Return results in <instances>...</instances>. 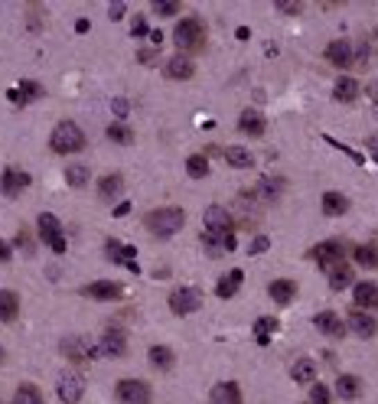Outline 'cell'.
Masks as SVG:
<instances>
[{
	"mask_svg": "<svg viewBox=\"0 0 378 404\" xmlns=\"http://www.w3.org/2000/svg\"><path fill=\"white\" fill-rule=\"evenodd\" d=\"M203 219H205V228H209V235L216 238L218 245L225 248V251H235V248H238V238H235V222H232V215H228L222 205H209Z\"/></svg>",
	"mask_w": 378,
	"mask_h": 404,
	"instance_id": "1",
	"label": "cell"
},
{
	"mask_svg": "<svg viewBox=\"0 0 378 404\" xmlns=\"http://www.w3.org/2000/svg\"><path fill=\"white\" fill-rule=\"evenodd\" d=\"M85 147V131L78 128L76 121H59L49 134V150L65 157V153H78V150Z\"/></svg>",
	"mask_w": 378,
	"mask_h": 404,
	"instance_id": "2",
	"label": "cell"
},
{
	"mask_svg": "<svg viewBox=\"0 0 378 404\" xmlns=\"http://www.w3.org/2000/svg\"><path fill=\"white\" fill-rule=\"evenodd\" d=\"M183 225H186V212L180 205H163V209H153V212L147 215V228H151V235H157V238H173Z\"/></svg>",
	"mask_w": 378,
	"mask_h": 404,
	"instance_id": "3",
	"label": "cell"
},
{
	"mask_svg": "<svg viewBox=\"0 0 378 404\" xmlns=\"http://www.w3.org/2000/svg\"><path fill=\"white\" fill-rule=\"evenodd\" d=\"M173 43L183 49V53H199L205 46V23L199 17H183L173 30Z\"/></svg>",
	"mask_w": 378,
	"mask_h": 404,
	"instance_id": "4",
	"label": "cell"
},
{
	"mask_svg": "<svg viewBox=\"0 0 378 404\" xmlns=\"http://www.w3.org/2000/svg\"><path fill=\"white\" fill-rule=\"evenodd\" d=\"M114 398H118V404H151L153 392L151 385L141 382V378H121L114 385Z\"/></svg>",
	"mask_w": 378,
	"mask_h": 404,
	"instance_id": "5",
	"label": "cell"
},
{
	"mask_svg": "<svg viewBox=\"0 0 378 404\" xmlns=\"http://www.w3.org/2000/svg\"><path fill=\"white\" fill-rule=\"evenodd\" d=\"M55 394H59V401H65V404H78L82 394H85V378L69 369V372H62L55 378Z\"/></svg>",
	"mask_w": 378,
	"mask_h": 404,
	"instance_id": "6",
	"label": "cell"
},
{
	"mask_svg": "<svg viewBox=\"0 0 378 404\" xmlns=\"http://www.w3.org/2000/svg\"><path fill=\"white\" fill-rule=\"evenodd\" d=\"M36 228H40V238H43L46 245L53 248L55 255H62L65 251V235H62V225H59V219L49 212H43L40 219H36Z\"/></svg>",
	"mask_w": 378,
	"mask_h": 404,
	"instance_id": "7",
	"label": "cell"
},
{
	"mask_svg": "<svg viewBox=\"0 0 378 404\" xmlns=\"http://www.w3.org/2000/svg\"><path fill=\"white\" fill-rule=\"evenodd\" d=\"M199 307H203L199 287H176L173 294H170V310H173L176 317H189V313H196Z\"/></svg>",
	"mask_w": 378,
	"mask_h": 404,
	"instance_id": "8",
	"label": "cell"
},
{
	"mask_svg": "<svg viewBox=\"0 0 378 404\" xmlns=\"http://www.w3.org/2000/svg\"><path fill=\"white\" fill-rule=\"evenodd\" d=\"M124 352H128V333L121 330V326H108V330L101 333V339H98V355L121 359Z\"/></svg>",
	"mask_w": 378,
	"mask_h": 404,
	"instance_id": "9",
	"label": "cell"
},
{
	"mask_svg": "<svg viewBox=\"0 0 378 404\" xmlns=\"http://www.w3.org/2000/svg\"><path fill=\"white\" fill-rule=\"evenodd\" d=\"M310 258H313L320 267H326V271H329V267H336V264H346V245L333 238V242H323V245H316L313 251H310Z\"/></svg>",
	"mask_w": 378,
	"mask_h": 404,
	"instance_id": "10",
	"label": "cell"
},
{
	"mask_svg": "<svg viewBox=\"0 0 378 404\" xmlns=\"http://www.w3.org/2000/svg\"><path fill=\"white\" fill-rule=\"evenodd\" d=\"M62 355L69 362H85V359H98V342H85L82 336H69L62 342Z\"/></svg>",
	"mask_w": 378,
	"mask_h": 404,
	"instance_id": "11",
	"label": "cell"
},
{
	"mask_svg": "<svg viewBox=\"0 0 378 404\" xmlns=\"http://www.w3.org/2000/svg\"><path fill=\"white\" fill-rule=\"evenodd\" d=\"M346 326L352 333H356L359 339H372V336H375L378 333V323H375V317H372V313H366V310H352V313H349L346 317Z\"/></svg>",
	"mask_w": 378,
	"mask_h": 404,
	"instance_id": "12",
	"label": "cell"
},
{
	"mask_svg": "<svg viewBox=\"0 0 378 404\" xmlns=\"http://www.w3.org/2000/svg\"><path fill=\"white\" fill-rule=\"evenodd\" d=\"M356 49H352V43L349 40H333V43L326 46V62L336 65V69H346V65L356 62Z\"/></svg>",
	"mask_w": 378,
	"mask_h": 404,
	"instance_id": "13",
	"label": "cell"
},
{
	"mask_svg": "<svg viewBox=\"0 0 378 404\" xmlns=\"http://www.w3.org/2000/svg\"><path fill=\"white\" fill-rule=\"evenodd\" d=\"M82 294L92 300H118L124 297V284H118V280H95V284H85Z\"/></svg>",
	"mask_w": 378,
	"mask_h": 404,
	"instance_id": "14",
	"label": "cell"
},
{
	"mask_svg": "<svg viewBox=\"0 0 378 404\" xmlns=\"http://www.w3.org/2000/svg\"><path fill=\"white\" fill-rule=\"evenodd\" d=\"M30 173L23 170H13V167H7V170L0 173V190H3V196H20L26 186H30Z\"/></svg>",
	"mask_w": 378,
	"mask_h": 404,
	"instance_id": "15",
	"label": "cell"
},
{
	"mask_svg": "<svg viewBox=\"0 0 378 404\" xmlns=\"http://www.w3.org/2000/svg\"><path fill=\"white\" fill-rule=\"evenodd\" d=\"M313 323L326 333V336H329V339H343V336H346V330H349L346 319H339L333 310H323V313H316Z\"/></svg>",
	"mask_w": 378,
	"mask_h": 404,
	"instance_id": "16",
	"label": "cell"
},
{
	"mask_svg": "<svg viewBox=\"0 0 378 404\" xmlns=\"http://www.w3.org/2000/svg\"><path fill=\"white\" fill-rule=\"evenodd\" d=\"M238 131H245L248 137H261V134L268 131V121H264L261 111L248 108V111H241V115H238Z\"/></svg>",
	"mask_w": 378,
	"mask_h": 404,
	"instance_id": "17",
	"label": "cell"
},
{
	"mask_svg": "<svg viewBox=\"0 0 378 404\" xmlns=\"http://www.w3.org/2000/svg\"><path fill=\"white\" fill-rule=\"evenodd\" d=\"M352 297H356V307L359 310H378V284L372 280H359L356 287H352Z\"/></svg>",
	"mask_w": 378,
	"mask_h": 404,
	"instance_id": "18",
	"label": "cell"
},
{
	"mask_svg": "<svg viewBox=\"0 0 378 404\" xmlns=\"http://www.w3.org/2000/svg\"><path fill=\"white\" fill-rule=\"evenodd\" d=\"M241 284H245V271H241V267H232V271H228V274H222L218 277V284H216V294L222 300H232L238 294V287H241Z\"/></svg>",
	"mask_w": 378,
	"mask_h": 404,
	"instance_id": "19",
	"label": "cell"
},
{
	"mask_svg": "<svg viewBox=\"0 0 378 404\" xmlns=\"http://www.w3.org/2000/svg\"><path fill=\"white\" fill-rule=\"evenodd\" d=\"M268 294H270V300H274L277 307H287V303L297 297V284L287 280V277H277V280H270L268 284Z\"/></svg>",
	"mask_w": 378,
	"mask_h": 404,
	"instance_id": "20",
	"label": "cell"
},
{
	"mask_svg": "<svg viewBox=\"0 0 378 404\" xmlns=\"http://www.w3.org/2000/svg\"><path fill=\"white\" fill-rule=\"evenodd\" d=\"M287 183L281 180V176H270V180H261L258 183V190H255V199L261 202V205H270V202H277L281 199V192Z\"/></svg>",
	"mask_w": 378,
	"mask_h": 404,
	"instance_id": "21",
	"label": "cell"
},
{
	"mask_svg": "<svg viewBox=\"0 0 378 404\" xmlns=\"http://www.w3.org/2000/svg\"><path fill=\"white\" fill-rule=\"evenodd\" d=\"M359 82L356 78H349V75H343V78H336V85H333V98L339 101V105H356V98H359Z\"/></svg>",
	"mask_w": 378,
	"mask_h": 404,
	"instance_id": "22",
	"label": "cell"
},
{
	"mask_svg": "<svg viewBox=\"0 0 378 404\" xmlns=\"http://www.w3.org/2000/svg\"><path fill=\"white\" fill-rule=\"evenodd\" d=\"M105 251H108V258L114 261V264H128L130 271H137V264H134L137 248H134V245H121V242H114V238H111L108 245H105Z\"/></svg>",
	"mask_w": 378,
	"mask_h": 404,
	"instance_id": "23",
	"label": "cell"
},
{
	"mask_svg": "<svg viewBox=\"0 0 378 404\" xmlns=\"http://www.w3.org/2000/svg\"><path fill=\"white\" fill-rule=\"evenodd\" d=\"M196 75V65L189 56H173L170 62H166V78H173V82H186V78H193Z\"/></svg>",
	"mask_w": 378,
	"mask_h": 404,
	"instance_id": "24",
	"label": "cell"
},
{
	"mask_svg": "<svg viewBox=\"0 0 378 404\" xmlns=\"http://www.w3.org/2000/svg\"><path fill=\"white\" fill-rule=\"evenodd\" d=\"M209 398H212V404H241V385L238 382H218Z\"/></svg>",
	"mask_w": 378,
	"mask_h": 404,
	"instance_id": "25",
	"label": "cell"
},
{
	"mask_svg": "<svg viewBox=\"0 0 378 404\" xmlns=\"http://www.w3.org/2000/svg\"><path fill=\"white\" fill-rule=\"evenodd\" d=\"M147 359H151L153 369H160V372H170L176 365V355L170 346H151V352H147Z\"/></svg>",
	"mask_w": 378,
	"mask_h": 404,
	"instance_id": "26",
	"label": "cell"
},
{
	"mask_svg": "<svg viewBox=\"0 0 378 404\" xmlns=\"http://www.w3.org/2000/svg\"><path fill=\"white\" fill-rule=\"evenodd\" d=\"M329 287L333 290H346V287H356V274L349 264H336L329 267Z\"/></svg>",
	"mask_w": 378,
	"mask_h": 404,
	"instance_id": "27",
	"label": "cell"
},
{
	"mask_svg": "<svg viewBox=\"0 0 378 404\" xmlns=\"http://www.w3.org/2000/svg\"><path fill=\"white\" fill-rule=\"evenodd\" d=\"M336 394H339L343 401H356L359 394H362V382H359L356 375H339V378H336Z\"/></svg>",
	"mask_w": 378,
	"mask_h": 404,
	"instance_id": "28",
	"label": "cell"
},
{
	"mask_svg": "<svg viewBox=\"0 0 378 404\" xmlns=\"http://www.w3.org/2000/svg\"><path fill=\"white\" fill-rule=\"evenodd\" d=\"M291 378L297 385H313L316 382V365L310 359H297L291 365Z\"/></svg>",
	"mask_w": 378,
	"mask_h": 404,
	"instance_id": "29",
	"label": "cell"
},
{
	"mask_svg": "<svg viewBox=\"0 0 378 404\" xmlns=\"http://www.w3.org/2000/svg\"><path fill=\"white\" fill-rule=\"evenodd\" d=\"M121 190H124V176L121 173H108V176L98 180V196L101 199H114V196H121Z\"/></svg>",
	"mask_w": 378,
	"mask_h": 404,
	"instance_id": "30",
	"label": "cell"
},
{
	"mask_svg": "<svg viewBox=\"0 0 378 404\" xmlns=\"http://www.w3.org/2000/svg\"><path fill=\"white\" fill-rule=\"evenodd\" d=\"M222 153H225V163L235 167V170H251V167H255V157H251L245 147H225Z\"/></svg>",
	"mask_w": 378,
	"mask_h": 404,
	"instance_id": "31",
	"label": "cell"
},
{
	"mask_svg": "<svg viewBox=\"0 0 378 404\" xmlns=\"http://www.w3.org/2000/svg\"><path fill=\"white\" fill-rule=\"evenodd\" d=\"M17 313H20V300H17V294H13V290H0V319L10 323V319H17Z\"/></svg>",
	"mask_w": 378,
	"mask_h": 404,
	"instance_id": "32",
	"label": "cell"
},
{
	"mask_svg": "<svg viewBox=\"0 0 378 404\" xmlns=\"http://www.w3.org/2000/svg\"><path fill=\"white\" fill-rule=\"evenodd\" d=\"M274 333H277V319H274V317L255 319V342H258V346H268Z\"/></svg>",
	"mask_w": 378,
	"mask_h": 404,
	"instance_id": "33",
	"label": "cell"
},
{
	"mask_svg": "<svg viewBox=\"0 0 378 404\" xmlns=\"http://www.w3.org/2000/svg\"><path fill=\"white\" fill-rule=\"evenodd\" d=\"M323 212L326 215H346L349 212V199L343 192H326L323 196Z\"/></svg>",
	"mask_w": 378,
	"mask_h": 404,
	"instance_id": "34",
	"label": "cell"
},
{
	"mask_svg": "<svg viewBox=\"0 0 378 404\" xmlns=\"http://www.w3.org/2000/svg\"><path fill=\"white\" fill-rule=\"evenodd\" d=\"M13 404H46V401H43V392H40L36 385L23 382L20 388H17V394H13Z\"/></svg>",
	"mask_w": 378,
	"mask_h": 404,
	"instance_id": "35",
	"label": "cell"
},
{
	"mask_svg": "<svg viewBox=\"0 0 378 404\" xmlns=\"http://www.w3.org/2000/svg\"><path fill=\"white\" fill-rule=\"evenodd\" d=\"M88 180H92V170H88L85 163H72V167L65 170V183H69L72 190H82Z\"/></svg>",
	"mask_w": 378,
	"mask_h": 404,
	"instance_id": "36",
	"label": "cell"
},
{
	"mask_svg": "<svg viewBox=\"0 0 378 404\" xmlns=\"http://www.w3.org/2000/svg\"><path fill=\"white\" fill-rule=\"evenodd\" d=\"M352 261L362 267H378V245H359L352 251Z\"/></svg>",
	"mask_w": 378,
	"mask_h": 404,
	"instance_id": "37",
	"label": "cell"
},
{
	"mask_svg": "<svg viewBox=\"0 0 378 404\" xmlns=\"http://www.w3.org/2000/svg\"><path fill=\"white\" fill-rule=\"evenodd\" d=\"M186 173L193 176V180H205L209 176V160L203 153H193V157L186 160Z\"/></svg>",
	"mask_w": 378,
	"mask_h": 404,
	"instance_id": "38",
	"label": "cell"
},
{
	"mask_svg": "<svg viewBox=\"0 0 378 404\" xmlns=\"http://www.w3.org/2000/svg\"><path fill=\"white\" fill-rule=\"evenodd\" d=\"M108 140H114V144H130V140H134V131H130L128 124H108Z\"/></svg>",
	"mask_w": 378,
	"mask_h": 404,
	"instance_id": "39",
	"label": "cell"
},
{
	"mask_svg": "<svg viewBox=\"0 0 378 404\" xmlns=\"http://www.w3.org/2000/svg\"><path fill=\"white\" fill-rule=\"evenodd\" d=\"M180 10H183L180 0H153V13H160V17H176Z\"/></svg>",
	"mask_w": 378,
	"mask_h": 404,
	"instance_id": "40",
	"label": "cell"
},
{
	"mask_svg": "<svg viewBox=\"0 0 378 404\" xmlns=\"http://www.w3.org/2000/svg\"><path fill=\"white\" fill-rule=\"evenodd\" d=\"M329 401H333V392H329L323 382L310 385V404H329Z\"/></svg>",
	"mask_w": 378,
	"mask_h": 404,
	"instance_id": "41",
	"label": "cell"
},
{
	"mask_svg": "<svg viewBox=\"0 0 378 404\" xmlns=\"http://www.w3.org/2000/svg\"><path fill=\"white\" fill-rule=\"evenodd\" d=\"M20 95H23V101H33V98L43 95V88L36 85V82H30V78H23V82H20Z\"/></svg>",
	"mask_w": 378,
	"mask_h": 404,
	"instance_id": "42",
	"label": "cell"
},
{
	"mask_svg": "<svg viewBox=\"0 0 378 404\" xmlns=\"http://www.w3.org/2000/svg\"><path fill=\"white\" fill-rule=\"evenodd\" d=\"M151 33V26H147V17L144 13H137L134 20H130V36H147Z\"/></svg>",
	"mask_w": 378,
	"mask_h": 404,
	"instance_id": "43",
	"label": "cell"
},
{
	"mask_svg": "<svg viewBox=\"0 0 378 404\" xmlns=\"http://www.w3.org/2000/svg\"><path fill=\"white\" fill-rule=\"evenodd\" d=\"M277 10H281V13H300L303 3H300V0H277Z\"/></svg>",
	"mask_w": 378,
	"mask_h": 404,
	"instance_id": "44",
	"label": "cell"
},
{
	"mask_svg": "<svg viewBox=\"0 0 378 404\" xmlns=\"http://www.w3.org/2000/svg\"><path fill=\"white\" fill-rule=\"evenodd\" d=\"M268 248H270V238H268V235H258V238L251 242L248 251H251V255H261V251H268Z\"/></svg>",
	"mask_w": 378,
	"mask_h": 404,
	"instance_id": "45",
	"label": "cell"
},
{
	"mask_svg": "<svg viewBox=\"0 0 378 404\" xmlns=\"http://www.w3.org/2000/svg\"><path fill=\"white\" fill-rule=\"evenodd\" d=\"M111 108H114V115H118V117H124L130 111V101H128V98H114V101H111Z\"/></svg>",
	"mask_w": 378,
	"mask_h": 404,
	"instance_id": "46",
	"label": "cell"
},
{
	"mask_svg": "<svg viewBox=\"0 0 378 404\" xmlns=\"http://www.w3.org/2000/svg\"><path fill=\"white\" fill-rule=\"evenodd\" d=\"M10 255H13V248L0 238V264H7V261H10Z\"/></svg>",
	"mask_w": 378,
	"mask_h": 404,
	"instance_id": "47",
	"label": "cell"
},
{
	"mask_svg": "<svg viewBox=\"0 0 378 404\" xmlns=\"http://www.w3.org/2000/svg\"><path fill=\"white\" fill-rule=\"evenodd\" d=\"M7 98H10L13 105H26V101H23V95H20V88H10V92H7Z\"/></svg>",
	"mask_w": 378,
	"mask_h": 404,
	"instance_id": "48",
	"label": "cell"
},
{
	"mask_svg": "<svg viewBox=\"0 0 378 404\" xmlns=\"http://www.w3.org/2000/svg\"><path fill=\"white\" fill-rule=\"evenodd\" d=\"M108 17H111V20H121V17H124V7H121V3H114V7L108 10Z\"/></svg>",
	"mask_w": 378,
	"mask_h": 404,
	"instance_id": "49",
	"label": "cell"
},
{
	"mask_svg": "<svg viewBox=\"0 0 378 404\" xmlns=\"http://www.w3.org/2000/svg\"><path fill=\"white\" fill-rule=\"evenodd\" d=\"M128 212H130V202H121L118 209H114V215H118V219H124Z\"/></svg>",
	"mask_w": 378,
	"mask_h": 404,
	"instance_id": "50",
	"label": "cell"
},
{
	"mask_svg": "<svg viewBox=\"0 0 378 404\" xmlns=\"http://www.w3.org/2000/svg\"><path fill=\"white\" fill-rule=\"evenodd\" d=\"M20 245L26 248V251H33V242H30V235H26V232H20Z\"/></svg>",
	"mask_w": 378,
	"mask_h": 404,
	"instance_id": "51",
	"label": "cell"
},
{
	"mask_svg": "<svg viewBox=\"0 0 378 404\" xmlns=\"http://www.w3.org/2000/svg\"><path fill=\"white\" fill-rule=\"evenodd\" d=\"M76 30H78V33H88V30H92V23H88V20H78V23H76Z\"/></svg>",
	"mask_w": 378,
	"mask_h": 404,
	"instance_id": "52",
	"label": "cell"
},
{
	"mask_svg": "<svg viewBox=\"0 0 378 404\" xmlns=\"http://www.w3.org/2000/svg\"><path fill=\"white\" fill-rule=\"evenodd\" d=\"M7 359V349H3V342H0V362Z\"/></svg>",
	"mask_w": 378,
	"mask_h": 404,
	"instance_id": "53",
	"label": "cell"
}]
</instances>
